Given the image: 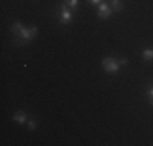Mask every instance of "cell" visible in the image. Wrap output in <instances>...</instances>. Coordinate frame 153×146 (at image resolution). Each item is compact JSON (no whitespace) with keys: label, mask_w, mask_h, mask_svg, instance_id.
<instances>
[{"label":"cell","mask_w":153,"mask_h":146,"mask_svg":"<svg viewBox=\"0 0 153 146\" xmlns=\"http://www.w3.org/2000/svg\"><path fill=\"white\" fill-rule=\"evenodd\" d=\"M103 67H104V70H106L108 73H116L119 70V62L117 60H114V58H104L103 60Z\"/></svg>","instance_id":"1"},{"label":"cell","mask_w":153,"mask_h":146,"mask_svg":"<svg viewBox=\"0 0 153 146\" xmlns=\"http://www.w3.org/2000/svg\"><path fill=\"white\" fill-rule=\"evenodd\" d=\"M111 13H112V8H111V5H108V3H100V8H98V16L100 18H103V20H106V18L111 16Z\"/></svg>","instance_id":"2"},{"label":"cell","mask_w":153,"mask_h":146,"mask_svg":"<svg viewBox=\"0 0 153 146\" xmlns=\"http://www.w3.org/2000/svg\"><path fill=\"white\" fill-rule=\"evenodd\" d=\"M36 34H38V28H36V26H33V28H23L20 38L25 39V41H31Z\"/></svg>","instance_id":"3"},{"label":"cell","mask_w":153,"mask_h":146,"mask_svg":"<svg viewBox=\"0 0 153 146\" xmlns=\"http://www.w3.org/2000/svg\"><path fill=\"white\" fill-rule=\"evenodd\" d=\"M72 20V12L67 8V5H62L60 7V23L62 24H68Z\"/></svg>","instance_id":"4"},{"label":"cell","mask_w":153,"mask_h":146,"mask_svg":"<svg viewBox=\"0 0 153 146\" xmlns=\"http://www.w3.org/2000/svg\"><path fill=\"white\" fill-rule=\"evenodd\" d=\"M21 31H23V26H21V23H20V21H16V23H13V26H12V32H13V34L20 38Z\"/></svg>","instance_id":"5"},{"label":"cell","mask_w":153,"mask_h":146,"mask_svg":"<svg viewBox=\"0 0 153 146\" xmlns=\"http://www.w3.org/2000/svg\"><path fill=\"white\" fill-rule=\"evenodd\" d=\"M13 120L18 123H25L26 122V114H25V112H16V114L13 115Z\"/></svg>","instance_id":"6"},{"label":"cell","mask_w":153,"mask_h":146,"mask_svg":"<svg viewBox=\"0 0 153 146\" xmlns=\"http://www.w3.org/2000/svg\"><path fill=\"white\" fill-rule=\"evenodd\" d=\"M111 8L114 10V12H119V10L122 8V2L121 0H111Z\"/></svg>","instance_id":"7"},{"label":"cell","mask_w":153,"mask_h":146,"mask_svg":"<svg viewBox=\"0 0 153 146\" xmlns=\"http://www.w3.org/2000/svg\"><path fill=\"white\" fill-rule=\"evenodd\" d=\"M143 58L145 60H153V49H145L143 50Z\"/></svg>","instance_id":"8"},{"label":"cell","mask_w":153,"mask_h":146,"mask_svg":"<svg viewBox=\"0 0 153 146\" xmlns=\"http://www.w3.org/2000/svg\"><path fill=\"white\" fill-rule=\"evenodd\" d=\"M65 5L70 7V8H76V5H78V0H65Z\"/></svg>","instance_id":"9"},{"label":"cell","mask_w":153,"mask_h":146,"mask_svg":"<svg viewBox=\"0 0 153 146\" xmlns=\"http://www.w3.org/2000/svg\"><path fill=\"white\" fill-rule=\"evenodd\" d=\"M148 96L152 97V105H153V86H150V88H148Z\"/></svg>","instance_id":"10"},{"label":"cell","mask_w":153,"mask_h":146,"mask_svg":"<svg viewBox=\"0 0 153 146\" xmlns=\"http://www.w3.org/2000/svg\"><path fill=\"white\" fill-rule=\"evenodd\" d=\"M90 3H93V5H100V3H103V0H90Z\"/></svg>","instance_id":"11"},{"label":"cell","mask_w":153,"mask_h":146,"mask_svg":"<svg viewBox=\"0 0 153 146\" xmlns=\"http://www.w3.org/2000/svg\"><path fill=\"white\" fill-rule=\"evenodd\" d=\"M28 127H30L31 130H34V128H36V122H33V120H31V122L28 123Z\"/></svg>","instance_id":"12"},{"label":"cell","mask_w":153,"mask_h":146,"mask_svg":"<svg viewBox=\"0 0 153 146\" xmlns=\"http://www.w3.org/2000/svg\"><path fill=\"white\" fill-rule=\"evenodd\" d=\"M117 62H119V65H126L127 63V58H119Z\"/></svg>","instance_id":"13"}]
</instances>
